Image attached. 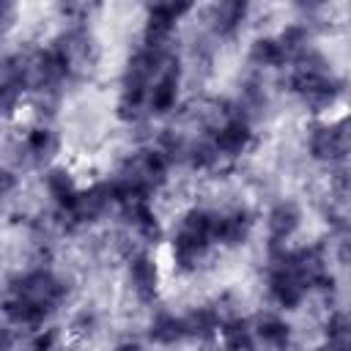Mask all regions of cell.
Returning <instances> with one entry per match:
<instances>
[{"instance_id": "1", "label": "cell", "mask_w": 351, "mask_h": 351, "mask_svg": "<svg viewBox=\"0 0 351 351\" xmlns=\"http://www.w3.org/2000/svg\"><path fill=\"white\" fill-rule=\"evenodd\" d=\"M214 247V211L189 208L181 214V222L170 239L173 266L178 271H195Z\"/></svg>"}, {"instance_id": "2", "label": "cell", "mask_w": 351, "mask_h": 351, "mask_svg": "<svg viewBox=\"0 0 351 351\" xmlns=\"http://www.w3.org/2000/svg\"><path fill=\"white\" fill-rule=\"evenodd\" d=\"M8 293H14V296H19V299H27V302L38 304L41 310L52 313V310L66 299L69 285H66L58 274H52V271H47V269H33V271H25L22 277H16V280L8 285Z\"/></svg>"}, {"instance_id": "3", "label": "cell", "mask_w": 351, "mask_h": 351, "mask_svg": "<svg viewBox=\"0 0 351 351\" xmlns=\"http://www.w3.org/2000/svg\"><path fill=\"white\" fill-rule=\"evenodd\" d=\"M307 291L310 288L304 285V280L285 261V250H280L274 255V263H271V271H269V296H271V302L282 310H296L304 302Z\"/></svg>"}, {"instance_id": "4", "label": "cell", "mask_w": 351, "mask_h": 351, "mask_svg": "<svg viewBox=\"0 0 351 351\" xmlns=\"http://www.w3.org/2000/svg\"><path fill=\"white\" fill-rule=\"evenodd\" d=\"M189 3H156L145 14V27H143V47L151 49H167L176 25L181 22L184 14H189Z\"/></svg>"}, {"instance_id": "5", "label": "cell", "mask_w": 351, "mask_h": 351, "mask_svg": "<svg viewBox=\"0 0 351 351\" xmlns=\"http://www.w3.org/2000/svg\"><path fill=\"white\" fill-rule=\"evenodd\" d=\"M307 145H310V154L313 159L318 162H326V165H335V162H343L346 154H348V129H346V121H321L310 129V137H307Z\"/></svg>"}, {"instance_id": "6", "label": "cell", "mask_w": 351, "mask_h": 351, "mask_svg": "<svg viewBox=\"0 0 351 351\" xmlns=\"http://www.w3.org/2000/svg\"><path fill=\"white\" fill-rule=\"evenodd\" d=\"M110 206H115L110 181H99V184H90V186L80 189V192L74 195V200H71L60 214H63L71 225H88V222H96L99 217H104Z\"/></svg>"}, {"instance_id": "7", "label": "cell", "mask_w": 351, "mask_h": 351, "mask_svg": "<svg viewBox=\"0 0 351 351\" xmlns=\"http://www.w3.org/2000/svg\"><path fill=\"white\" fill-rule=\"evenodd\" d=\"M178 88H181V71H178V63L170 60L145 90V112L148 115H167L170 110H176Z\"/></svg>"}, {"instance_id": "8", "label": "cell", "mask_w": 351, "mask_h": 351, "mask_svg": "<svg viewBox=\"0 0 351 351\" xmlns=\"http://www.w3.org/2000/svg\"><path fill=\"white\" fill-rule=\"evenodd\" d=\"M252 233V217L247 208H230L217 214L214 211V244L219 247H239Z\"/></svg>"}, {"instance_id": "9", "label": "cell", "mask_w": 351, "mask_h": 351, "mask_svg": "<svg viewBox=\"0 0 351 351\" xmlns=\"http://www.w3.org/2000/svg\"><path fill=\"white\" fill-rule=\"evenodd\" d=\"M211 143H214V148H217L219 156H239V154H244V151L250 148V143H252V129H250V123H247L244 118L230 115V118H225V121L214 129Z\"/></svg>"}, {"instance_id": "10", "label": "cell", "mask_w": 351, "mask_h": 351, "mask_svg": "<svg viewBox=\"0 0 351 351\" xmlns=\"http://www.w3.org/2000/svg\"><path fill=\"white\" fill-rule=\"evenodd\" d=\"M129 282L143 302H151L159 291V266L151 252H134L129 258Z\"/></svg>"}, {"instance_id": "11", "label": "cell", "mask_w": 351, "mask_h": 351, "mask_svg": "<svg viewBox=\"0 0 351 351\" xmlns=\"http://www.w3.org/2000/svg\"><path fill=\"white\" fill-rule=\"evenodd\" d=\"M121 208H123V214H126L132 230H134L143 241H159V236H162V222H159V217H156V211H154V206H151L148 200H134V203H126V206H121Z\"/></svg>"}, {"instance_id": "12", "label": "cell", "mask_w": 351, "mask_h": 351, "mask_svg": "<svg viewBox=\"0 0 351 351\" xmlns=\"http://www.w3.org/2000/svg\"><path fill=\"white\" fill-rule=\"evenodd\" d=\"M252 337H255V346H263L271 351H285L291 343V326L280 315H261L252 324Z\"/></svg>"}, {"instance_id": "13", "label": "cell", "mask_w": 351, "mask_h": 351, "mask_svg": "<svg viewBox=\"0 0 351 351\" xmlns=\"http://www.w3.org/2000/svg\"><path fill=\"white\" fill-rule=\"evenodd\" d=\"M44 186H47V195L52 197V203L63 211L71 200H74V195L80 192V186H77V181H74V176H71V170L69 167H63V165H52L47 173H44Z\"/></svg>"}, {"instance_id": "14", "label": "cell", "mask_w": 351, "mask_h": 351, "mask_svg": "<svg viewBox=\"0 0 351 351\" xmlns=\"http://www.w3.org/2000/svg\"><path fill=\"white\" fill-rule=\"evenodd\" d=\"M299 219H302V214H299V208L293 203H277L266 217V228H269L271 244H285L296 233Z\"/></svg>"}, {"instance_id": "15", "label": "cell", "mask_w": 351, "mask_h": 351, "mask_svg": "<svg viewBox=\"0 0 351 351\" xmlns=\"http://www.w3.org/2000/svg\"><path fill=\"white\" fill-rule=\"evenodd\" d=\"M184 321V335L195 337V340H217L219 326L225 318H219V313L214 307H195L192 313L181 315Z\"/></svg>"}, {"instance_id": "16", "label": "cell", "mask_w": 351, "mask_h": 351, "mask_svg": "<svg viewBox=\"0 0 351 351\" xmlns=\"http://www.w3.org/2000/svg\"><path fill=\"white\" fill-rule=\"evenodd\" d=\"M25 154L33 159V162H47L55 151H58V137L49 126L38 123V126H30L25 132Z\"/></svg>"}, {"instance_id": "17", "label": "cell", "mask_w": 351, "mask_h": 351, "mask_svg": "<svg viewBox=\"0 0 351 351\" xmlns=\"http://www.w3.org/2000/svg\"><path fill=\"white\" fill-rule=\"evenodd\" d=\"M148 337L159 346H173L178 340H184V321L181 315H173V313H156L151 318V326H148Z\"/></svg>"}, {"instance_id": "18", "label": "cell", "mask_w": 351, "mask_h": 351, "mask_svg": "<svg viewBox=\"0 0 351 351\" xmlns=\"http://www.w3.org/2000/svg\"><path fill=\"white\" fill-rule=\"evenodd\" d=\"M250 60H252L255 66H263V69H280V66H285V63H288L274 36L255 38V41H252V47H250Z\"/></svg>"}, {"instance_id": "19", "label": "cell", "mask_w": 351, "mask_h": 351, "mask_svg": "<svg viewBox=\"0 0 351 351\" xmlns=\"http://www.w3.org/2000/svg\"><path fill=\"white\" fill-rule=\"evenodd\" d=\"M244 14H247L244 3H219V5L211 8V27L219 36H228V33H233L241 25Z\"/></svg>"}, {"instance_id": "20", "label": "cell", "mask_w": 351, "mask_h": 351, "mask_svg": "<svg viewBox=\"0 0 351 351\" xmlns=\"http://www.w3.org/2000/svg\"><path fill=\"white\" fill-rule=\"evenodd\" d=\"M93 326H96L93 313H80V315H77V321L71 324V329H74L77 335H90V332H93Z\"/></svg>"}, {"instance_id": "21", "label": "cell", "mask_w": 351, "mask_h": 351, "mask_svg": "<svg viewBox=\"0 0 351 351\" xmlns=\"http://www.w3.org/2000/svg\"><path fill=\"white\" fill-rule=\"evenodd\" d=\"M16 346V335L11 324H0V351H11Z\"/></svg>"}, {"instance_id": "22", "label": "cell", "mask_w": 351, "mask_h": 351, "mask_svg": "<svg viewBox=\"0 0 351 351\" xmlns=\"http://www.w3.org/2000/svg\"><path fill=\"white\" fill-rule=\"evenodd\" d=\"M14 16H16V5H11V3H0V33L14 22Z\"/></svg>"}, {"instance_id": "23", "label": "cell", "mask_w": 351, "mask_h": 351, "mask_svg": "<svg viewBox=\"0 0 351 351\" xmlns=\"http://www.w3.org/2000/svg\"><path fill=\"white\" fill-rule=\"evenodd\" d=\"M14 186H16V176L11 170H0V197L8 195Z\"/></svg>"}, {"instance_id": "24", "label": "cell", "mask_w": 351, "mask_h": 351, "mask_svg": "<svg viewBox=\"0 0 351 351\" xmlns=\"http://www.w3.org/2000/svg\"><path fill=\"white\" fill-rule=\"evenodd\" d=\"M112 351H143V346H140V343H132V340H123V343H118Z\"/></svg>"}, {"instance_id": "25", "label": "cell", "mask_w": 351, "mask_h": 351, "mask_svg": "<svg viewBox=\"0 0 351 351\" xmlns=\"http://www.w3.org/2000/svg\"><path fill=\"white\" fill-rule=\"evenodd\" d=\"M52 351H77V348H71V346H60V343H58Z\"/></svg>"}]
</instances>
